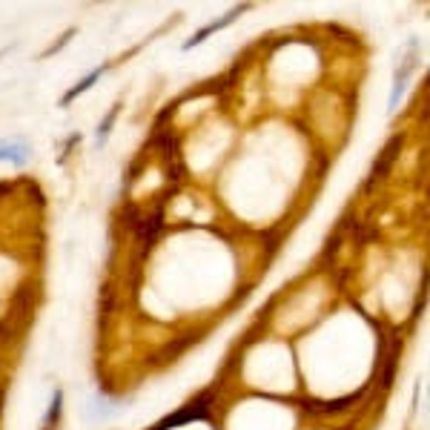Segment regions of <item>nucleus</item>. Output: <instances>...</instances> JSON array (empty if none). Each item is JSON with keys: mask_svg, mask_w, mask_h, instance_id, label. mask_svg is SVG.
Instances as JSON below:
<instances>
[{"mask_svg": "<svg viewBox=\"0 0 430 430\" xmlns=\"http://www.w3.org/2000/svg\"><path fill=\"white\" fill-rule=\"evenodd\" d=\"M419 63V43L416 41H407V52L402 55L399 66H396V75H393V89H390V101H387V110L396 112L399 103H402V95L410 83V75H413V69Z\"/></svg>", "mask_w": 430, "mask_h": 430, "instance_id": "nucleus-1", "label": "nucleus"}, {"mask_svg": "<svg viewBox=\"0 0 430 430\" xmlns=\"http://www.w3.org/2000/svg\"><path fill=\"white\" fill-rule=\"evenodd\" d=\"M207 416H209V402H207V396H201V399L190 402L187 407L175 410L172 416H164V419H161V422H158L152 430H172V427H181V424L198 422V419H207Z\"/></svg>", "mask_w": 430, "mask_h": 430, "instance_id": "nucleus-2", "label": "nucleus"}, {"mask_svg": "<svg viewBox=\"0 0 430 430\" xmlns=\"http://www.w3.org/2000/svg\"><path fill=\"white\" fill-rule=\"evenodd\" d=\"M244 9H247V6H236V9H229V12L224 14V17H218V21H212L209 26H204V29H198V32H195V34H192V38H190V41H184V46H181V49H184V52H190V49H195V46H198V43H204V41L209 38V34H212V32H218V29L229 26L232 21H236V17H241V12H244Z\"/></svg>", "mask_w": 430, "mask_h": 430, "instance_id": "nucleus-3", "label": "nucleus"}, {"mask_svg": "<svg viewBox=\"0 0 430 430\" xmlns=\"http://www.w3.org/2000/svg\"><path fill=\"white\" fill-rule=\"evenodd\" d=\"M399 147H402V138H393L387 147H385V152H382V158L376 161V167H373V172H370V184L373 181H379V178H385L387 175V170H390V164H393V158L399 155Z\"/></svg>", "mask_w": 430, "mask_h": 430, "instance_id": "nucleus-4", "label": "nucleus"}, {"mask_svg": "<svg viewBox=\"0 0 430 430\" xmlns=\"http://www.w3.org/2000/svg\"><path fill=\"white\" fill-rule=\"evenodd\" d=\"M103 72H106V63H103V66H98V69H92V72H89V75H86V78H83L81 83H75V86H72V89H69V92L63 95L61 106H69V103H72V101H75L78 95H83V92H86V89H92V86H95V83H98V81L103 78Z\"/></svg>", "mask_w": 430, "mask_h": 430, "instance_id": "nucleus-5", "label": "nucleus"}, {"mask_svg": "<svg viewBox=\"0 0 430 430\" xmlns=\"http://www.w3.org/2000/svg\"><path fill=\"white\" fill-rule=\"evenodd\" d=\"M158 229H161V207L150 215V218H141V224H138V238H141V241H152V238L158 236Z\"/></svg>", "mask_w": 430, "mask_h": 430, "instance_id": "nucleus-6", "label": "nucleus"}, {"mask_svg": "<svg viewBox=\"0 0 430 430\" xmlns=\"http://www.w3.org/2000/svg\"><path fill=\"white\" fill-rule=\"evenodd\" d=\"M118 112H121V103H115L112 110L106 112V118L101 121V127H98V132H95V141H98V147H103V143H106V138H110V132H112V123H115Z\"/></svg>", "mask_w": 430, "mask_h": 430, "instance_id": "nucleus-7", "label": "nucleus"}, {"mask_svg": "<svg viewBox=\"0 0 430 430\" xmlns=\"http://www.w3.org/2000/svg\"><path fill=\"white\" fill-rule=\"evenodd\" d=\"M61 399H63V393L55 390V396H52V407H49V413H46V419H43V427H46V430L55 427V422H58V416H61Z\"/></svg>", "mask_w": 430, "mask_h": 430, "instance_id": "nucleus-8", "label": "nucleus"}]
</instances>
